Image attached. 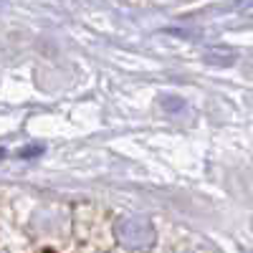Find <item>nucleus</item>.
<instances>
[{"label":"nucleus","mask_w":253,"mask_h":253,"mask_svg":"<svg viewBox=\"0 0 253 253\" xmlns=\"http://www.w3.org/2000/svg\"><path fill=\"white\" fill-rule=\"evenodd\" d=\"M117 236L124 246H129V248H147L152 243V228H150L147 220L126 218L117 225Z\"/></svg>","instance_id":"obj_1"},{"label":"nucleus","mask_w":253,"mask_h":253,"mask_svg":"<svg viewBox=\"0 0 253 253\" xmlns=\"http://www.w3.org/2000/svg\"><path fill=\"white\" fill-rule=\"evenodd\" d=\"M38 155H43V147H41V144H28L26 150L18 152L20 160H33V157H38Z\"/></svg>","instance_id":"obj_2"},{"label":"nucleus","mask_w":253,"mask_h":253,"mask_svg":"<svg viewBox=\"0 0 253 253\" xmlns=\"http://www.w3.org/2000/svg\"><path fill=\"white\" fill-rule=\"evenodd\" d=\"M5 157V150H3V147H0V160H3Z\"/></svg>","instance_id":"obj_3"},{"label":"nucleus","mask_w":253,"mask_h":253,"mask_svg":"<svg viewBox=\"0 0 253 253\" xmlns=\"http://www.w3.org/2000/svg\"><path fill=\"white\" fill-rule=\"evenodd\" d=\"M0 5H3V0H0Z\"/></svg>","instance_id":"obj_4"}]
</instances>
